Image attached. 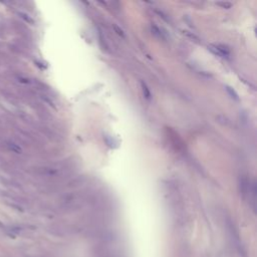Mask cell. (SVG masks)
Segmentation results:
<instances>
[{"label": "cell", "instance_id": "obj_2", "mask_svg": "<svg viewBox=\"0 0 257 257\" xmlns=\"http://www.w3.org/2000/svg\"><path fill=\"white\" fill-rule=\"evenodd\" d=\"M141 86H142V90H143V92H144L145 98H146L147 99L150 100L152 95H151V91H150V90H149V87L147 86V84L145 83V82H142V83H141Z\"/></svg>", "mask_w": 257, "mask_h": 257}, {"label": "cell", "instance_id": "obj_6", "mask_svg": "<svg viewBox=\"0 0 257 257\" xmlns=\"http://www.w3.org/2000/svg\"><path fill=\"white\" fill-rule=\"evenodd\" d=\"M218 5H221L223 7H226V8H230L231 7V3H218Z\"/></svg>", "mask_w": 257, "mask_h": 257}, {"label": "cell", "instance_id": "obj_5", "mask_svg": "<svg viewBox=\"0 0 257 257\" xmlns=\"http://www.w3.org/2000/svg\"><path fill=\"white\" fill-rule=\"evenodd\" d=\"M114 28H115V29H116V31H118V34H119V35H120V36H123V37H124V32H123L122 29L120 30L119 28H118V26H116V25H114Z\"/></svg>", "mask_w": 257, "mask_h": 257}, {"label": "cell", "instance_id": "obj_4", "mask_svg": "<svg viewBox=\"0 0 257 257\" xmlns=\"http://www.w3.org/2000/svg\"><path fill=\"white\" fill-rule=\"evenodd\" d=\"M9 149H10V150H12V151H14L15 153H20V152H21V149L18 148L14 144H10L9 145Z\"/></svg>", "mask_w": 257, "mask_h": 257}, {"label": "cell", "instance_id": "obj_3", "mask_svg": "<svg viewBox=\"0 0 257 257\" xmlns=\"http://www.w3.org/2000/svg\"><path fill=\"white\" fill-rule=\"evenodd\" d=\"M226 90H227V91L229 92V94H230V95L232 96L233 99H236V100H238L239 99V98H238V95L236 94V91L233 90V88H231L230 86H226Z\"/></svg>", "mask_w": 257, "mask_h": 257}, {"label": "cell", "instance_id": "obj_1", "mask_svg": "<svg viewBox=\"0 0 257 257\" xmlns=\"http://www.w3.org/2000/svg\"><path fill=\"white\" fill-rule=\"evenodd\" d=\"M98 257H124V253L120 249L102 248L96 251Z\"/></svg>", "mask_w": 257, "mask_h": 257}]
</instances>
